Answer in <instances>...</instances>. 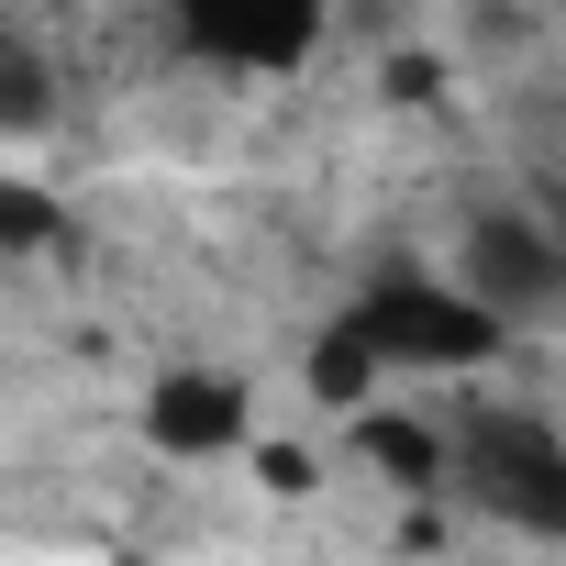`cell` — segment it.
<instances>
[{"label":"cell","mask_w":566,"mask_h":566,"mask_svg":"<svg viewBox=\"0 0 566 566\" xmlns=\"http://www.w3.org/2000/svg\"><path fill=\"white\" fill-rule=\"evenodd\" d=\"M455 467H467L478 511H500L522 533H566V444H555L544 411H478Z\"/></svg>","instance_id":"obj_1"},{"label":"cell","mask_w":566,"mask_h":566,"mask_svg":"<svg viewBox=\"0 0 566 566\" xmlns=\"http://www.w3.org/2000/svg\"><path fill=\"white\" fill-rule=\"evenodd\" d=\"M356 334L378 345V367H489L500 356V312L467 290H433V277H378Z\"/></svg>","instance_id":"obj_2"},{"label":"cell","mask_w":566,"mask_h":566,"mask_svg":"<svg viewBox=\"0 0 566 566\" xmlns=\"http://www.w3.org/2000/svg\"><path fill=\"white\" fill-rule=\"evenodd\" d=\"M178 34H189L211 67H255V78H277V67L312 56L323 0H178Z\"/></svg>","instance_id":"obj_3"},{"label":"cell","mask_w":566,"mask_h":566,"mask_svg":"<svg viewBox=\"0 0 566 566\" xmlns=\"http://www.w3.org/2000/svg\"><path fill=\"white\" fill-rule=\"evenodd\" d=\"M244 378H222V367H178V378H156L145 389V444L156 455H222V444H244Z\"/></svg>","instance_id":"obj_4"},{"label":"cell","mask_w":566,"mask_h":566,"mask_svg":"<svg viewBox=\"0 0 566 566\" xmlns=\"http://www.w3.org/2000/svg\"><path fill=\"white\" fill-rule=\"evenodd\" d=\"M467 301H489V312H544V301H555V244H544V222L478 211V233H467Z\"/></svg>","instance_id":"obj_5"},{"label":"cell","mask_w":566,"mask_h":566,"mask_svg":"<svg viewBox=\"0 0 566 566\" xmlns=\"http://www.w3.org/2000/svg\"><path fill=\"white\" fill-rule=\"evenodd\" d=\"M301 389H312L323 411H367V400H378V345L356 334V312L312 334V356H301Z\"/></svg>","instance_id":"obj_6"},{"label":"cell","mask_w":566,"mask_h":566,"mask_svg":"<svg viewBox=\"0 0 566 566\" xmlns=\"http://www.w3.org/2000/svg\"><path fill=\"white\" fill-rule=\"evenodd\" d=\"M356 444H367V467H389L400 489H433V478H444V444H433L411 411H367V422H356Z\"/></svg>","instance_id":"obj_7"},{"label":"cell","mask_w":566,"mask_h":566,"mask_svg":"<svg viewBox=\"0 0 566 566\" xmlns=\"http://www.w3.org/2000/svg\"><path fill=\"white\" fill-rule=\"evenodd\" d=\"M56 123V78L34 67V45H0V134H45Z\"/></svg>","instance_id":"obj_8"},{"label":"cell","mask_w":566,"mask_h":566,"mask_svg":"<svg viewBox=\"0 0 566 566\" xmlns=\"http://www.w3.org/2000/svg\"><path fill=\"white\" fill-rule=\"evenodd\" d=\"M34 244H67V211L23 178H0V255H34Z\"/></svg>","instance_id":"obj_9"},{"label":"cell","mask_w":566,"mask_h":566,"mask_svg":"<svg viewBox=\"0 0 566 566\" xmlns=\"http://www.w3.org/2000/svg\"><path fill=\"white\" fill-rule=\"evenodd\" d=\"M255 478H266L277 500H301V489H312L323 467H312V444H255Z\"/></svg>","instance_id":"obj_10"},{"label":"cell","mask_w":566,"mask_h":566,"mask_svg":"<svg viewBox=\"0 0 566 566\" xmlns=\"http://www.w3.org/2000/svg\"><path fill=\"white\" fill-rule=\"evenodd\" d=\"M378 90H389V101H433V90H444V56H422V45H411V56H389V67H378Z\"/></svg>","instance_id":"obj_11"}]
</instances>
